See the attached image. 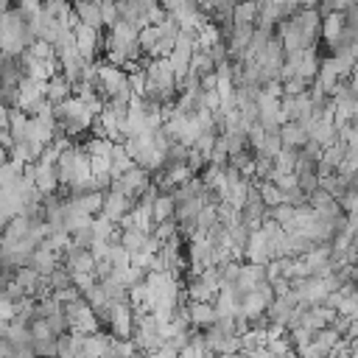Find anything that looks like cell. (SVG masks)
Returning a JSON list of instances; mask_svg holds the SVG:
<instances>
[{
  "label": "cell",
  "instance_id": "1",
  "mask_svg": "<svg viewBox=\"0 0 358 358\" xmlns=\"http://www.w3.org/2000/svg\"><path fill=\"white\" fill-rule=\"evenodd\" d=\"M274 31H277L285 53L316 48V42L322 39V11L316 6H302L294 14L282 17Z\"/></svg>",
  "mask_w": 358,
  "mask_h": 358
},
{
  "label": "cell",
  "instance_id": "2",
  "mask_svg": "<svg viewBox=\"0 0 358 358\" xmlns=\"http://www.w3.org/2000/svg\"><path fill=\"white\" fill-rule=\"evenodd\" d=\"M103 53H106V62H112L117 67L137 70L143 64V56H145L143 45H140V31L134 25L115 22L103 34Z\"/></svg>",
  "mask_w": 358,
  "mask_h": 358
},
{
  "label": "cell",
  "instance_id": "12",
  "mask_svg": "<svg viewBox=\"0 0 358 358\" xmlns=\"http://www.w3.org/2000/svg\"><path fill=\"white\" fill-rule=\"evenodd\" d=\"M347 28V17L341 11H330V14H322V39L333 48V42L344 34Z\"/></svg>",
  "mask_w": 358,
  "mask_h": 358
},
{
  "label": "cell",
  "instance_id": "3",
  "mask_svg": "<svg viewBox=\"0 0 358 358\" xmlns=\"http://www.w3.org/2000/svg\"><path fill=\"white\" fill-rule=\"evenodd\" d=\"M95 90L103 95L106 103H129L134 98V90L129 84V70L112 64V62H103L95 67V78H92Z\"/></svg>",
  "mask_w": 358,
  "mask_h": 358
},
{
  "label": "cell",
  "instance_id": "13",
  "mask_svg": "<svg viewBox=\"0 0 358 358\" xmlns=\"http://www.w3.org/2000/svg\"><path fill=\"white\" fill-rule=\"evenodd\" d=\"M39 98H45V81L22 78V81H20V109L28 112Z\"/></svg>",
  "mask_w": 358,
  "mask_h": 358
},
{
  "label": "cell",
  "instance_id": "4",
  "mask_svg": "<svg viewBox=\"0 0 358 358\" xmlns=\"http://www.w3.org/2000/svg\"><path fill=\"white\" fill-rule=\"evenodd\" d=\"M151 185H154L151 171H145V168H140V165H131L126 173H120V176L112 182V187L120 190L123 196H129L131 201H140V199L148 193Z\"/></svg>",
  "mask_w": 358,
  "mask_h": 358
},
{
  "label": "cell",
  "instance_id": "7",
  "mask_svg": "<svg viewBox=\"0 0 358 358\" xmlns=\"http://www.w3.org/2000/svg\"><path fill=\"white\" fill-rule=\"evenodd\" d=\"M280 140H282V148H288V151H299V148L310 140V134H308V126H305V123L285 120V123L280 126Z\"/></svg>",
  "mask_w": 358,
  "mask_h": 358
},
{
  "label": "cell",
  "instance_id": "10",
  "mask_svg": "<svg viewBox=\"0 0 358 358\" xmlns=\"http://www.w3.org/2000/svg\"><path fill=\"white\" fill-rule=\"evenodd\" d=\"M176 215V199L173 193H157L154 201H151V227L154 224H162V221H171Z\"/></svg>",
  "mask_w": 358,
  "mask_h": 358
},
{
  "label": "cell",
  "instance_id": "14",
  "mask_svg": "<svg viewBox=\"0 0 358 358\" xmlns=\"http://www.w3.org/2000/svg\"><path fill=\"white\" fill-rule=\"evenodd\" d=\"M257 22V0H241L232 11V25H255Z\"/></svg>",
  "mask_w": 358,
  "mask_h": 358
},
{
  "label": "cell",
  "instance_id": "16",
  "mask_svg": "<svg viewBox=\"0 0 358 358\" xmlns=\"http://www.w3.org/2000/svg\"><path fill=\"white\" fill-rule=\"evenodd\" d=\"M215 358H241V352H224V355H215Z\"/></svg>",
  "mask_w": 358,
  "mask_h": 358
},
{
  "label": "cell",
  "instance_id": "8",
  "mask_svg": "<svg viewBox=\"0 0 358 358\" xmlns=\"http://www.w3.org/2000/svg\"><path fill=\"white\" fill-rule=\"evenodd\" d=\"M73 95H76V87H73L62 73H53V76L45 81V98H48L53 106L64 103V101L73 98Z\"/></svg>",
  "mask_w": 358,
  "mask_h": 358
},
{
  "label": "cell",
  "instance_id": "9",
  "mask_svg": "<svg viewBox=\"0 0 358 358\" xmlns=\"http://www.w3.org/2000/svg\"><path fill=\"white\" fill-rule=\"evenodd\" d=\"M73 14H76V22H84V25H92V28H103L101 0H73Z\"/></svg>",
  "mask_w": 358,
  "mask_h": 358
},
{
  "label": "cell",
  "instance_id": "15",
  "mask_svg": "<svg viewBox=\"0 0 358 358\" xmlns=\"http://www.w3.org/2000/svg\"><path fill=\"white\" fill-rule=\"evenodd\" d=\"M101 17H103V28H112L117 22V3L115 0H101Z\"/></svg>",
  "mask_w": 358,
  "mask_h": 358
},
{
  "label": "cell",
  "instance_id": "5",
  "mask_svg": "<svg viewBox=\"0 0 358 358\" xmlns=\"http://www.w3.org/2000/svg\"><path fill=\"white\" fill-rule=\"evenodd\" d=\"M137 201H131L129 196H123L120 190H115V187H109L106 193H103V207H101V218H106V221H112V224H120L129 213H131V207H134Z\"/></svg>",
  "mask_w": 358,
  "mask_h": 358
},
{
  "label": "cell",
  "instance_id": "11",
  "mask_svg": "<svg viewBox=\"0 0 358 358\" xmlns=\"http://www.w3.org/2000/svg\"><path fill=\"white\" fill-rule=\"evenodd\" d=\"M215 319H218V316H215L213 302H190V308H187V322H190V327L204 330V327H210Z\"/></svg>",
  "mask_w": 358,
  "mask_h": 358
},
{
  "label": "cell",
  "instance_id": "6",
  "mask_svg": "<svg viewBox=\"0 0 358 358\" xmlns=\"http://www.w3.org/2000/svg\"><path fill=\"white\" fill-rule=\"evenodd\" d=\"M73 34H76V45H78V50H81L87 59H95V53L103 50V34H101V28L76 22V25H73Z\"/></svg>",
  "mask_w": 358,
  "mask_h": 358
},
{
  "label": "cell",
  "instance_id": "17",
  "mask_svg": "<svg viewBox=\"0 0 358 358\" xmlns=\"http://www.w3.org/2000/svg\"><path fill=\"white\" fill-rule=\"evenodd\" d=\"M302 3H305V6H316V8H319V3H322V0H302Z\"/></svg>",
  "mask_w": 358,
  "mask_h": 358
}]
</instances>
